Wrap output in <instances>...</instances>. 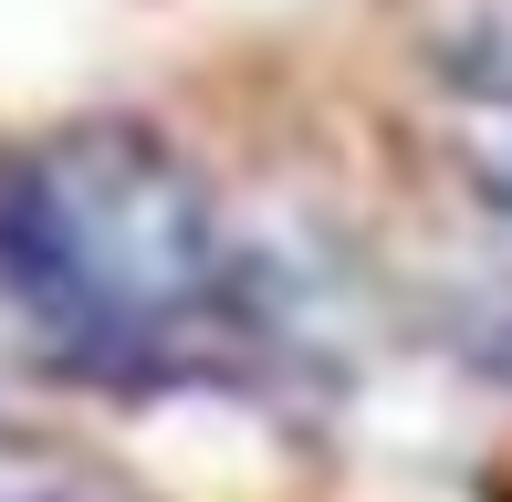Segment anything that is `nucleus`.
<instances>
[{
  "mask_svg": "<svg viewBox=\"0 0 512 502\" xmlns=\"http://www.w3.org/2000/svg\"><path fill=\"white\" fill-rule=\"evenodd\" d=\"M220 199L168 136L74 126L0 157V304H21L84 367H157L178 335L230 314Z\"/></svg>",
  "mask_w": 512,
  "mask_h": 502,
  "instance_id": "obj_1",
  "label": "nucleus"
},
{
  "mask_svg": "<svg viewBox=\"0 0 512 502\" xmlns=\"http://www.w3.org/2000/svg\"><path fill=\"white\" fill-rule=\"evenodd\" d=\"M408 32L460 95H512V0H408Z\"/></svg>",
  "mask_w": 512,
  "mask_h": 502,
  "instance_id": "obj_2",
  "label": "nucleus"
}]
</instances>
